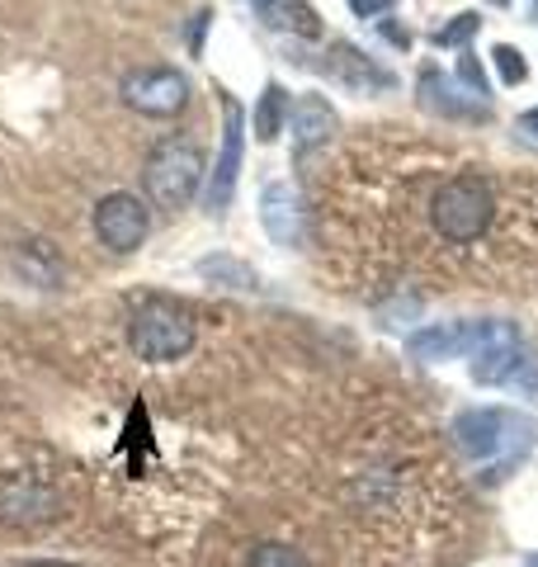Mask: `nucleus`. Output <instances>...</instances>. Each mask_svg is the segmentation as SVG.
<instances>
[{"label": "nucleus", "mask_w": 538, "mask_h": 567, "mask_svg": "<svg viewBox=\"0 0 538 567\" xmlns=\"http://www.w3.org/2000/svg\"><path fill=\"white\" fill-rule=\"evenodd\" d=\"M482 29V14H473V10H463V14H454L444 29H435V48H463L473 39V33Z\"/></svg>", "instance_id": "nucleus-18"}, {"label": "nucleus", "mask_w": 538, "mask_h": 567, "mask_svg": "<svg viewBox=\"0 0 538 567\" xmlns=\"http://www.w3.org/2000/svg\"><path fill=\"white\" fill-rule=\"evenodd\" d=\"M147 233H152V213H147V204H142L137 194L114 189V194H104V199H100V208H95V237L110 246V251L128 256V251H137V246L147 241Z\"/></svg>", "instance_id": "nucleus-7"}, {"label": "nucleus", "mask_w": 538, "mask_h": 567, "mask_svg": "<svg viewBox=\"0 0 538 567\" xmlns=\"http://www.w3.org/2000/svg\"><path fill=\"white\" fill-rule=\"evenodd\" d=\"M289 118H293V156L327 147L331 133H335V110L321 95H302Z\"/></svg>", "instance_id": "nucleus-11"}, {"label": "nucleus", "mask_w": 538, "mask_h": 567, "mask_svg": "<svg viewBox=\"0 0 538 567\" xmlns=\"http://www.w3.org/2000/svg\"><path fill=\"white\" fill-rule=\"evenodd\" d=\"M411 360L421 364H439V360H458L468 350V322H444V327H421L416 336L406 341Z\"/></svg>", "instance_id": "nucleus-13"}, {"label": "nucleus", "mask_w": 538, "mask_h": 567, "mask_svg": "<svg viewBox=\"0 0 538 567\" xmlns=\"http://www.w3.org/2000/svg\"><path fill=\"white\" fill-rule=\"evenodd\" d=\"M421 104L430 114H448V118H487V100H458V85L444 81L435 66L421 71Z\"/></svg>", "instance_id": "nucleus-12"}, {"label": "nucleus", "mask_w": 538, "mask_h": 567, "mask_svg": "<svg viewBox=\"0 0 538 567\" xmlns=\"http://www.w3.org/2000/svg\"><path fill=\"white\" fill-rule=\"evenodd\" d=\"M397 0H350V10L359 14V20H379V14H387Z\"/></svg>", "instance_id": "nucleus-23"}, {"label": "nucleus", "mask_w": 538, "mask_h": 567, "mask_svg": "<svg viewBox=\"0 0 538 567\" xmlns=\"http://www.w3.org/2000/svg\"><path fill=\"white\" fill-rule=\"evenodd\" d=\"M24 567H76V563H62V558H39V563H24Z\"/></svg>", "instance_id": "nucleus-27"}, {"label": "nucleus", "mask_w": 538, "mask_h": 567, "mask_svg": "<svg viewBox=\"0 0 538 567\" xmlns=\"http://www.w3.org/2000/svg\"><path fill=\"white\" fill-rule=\"evenodd\" d=\"M204 185V152L189 137L156 142L147 166H142V189L156 208H189V199Z\"/></svg>", "instance_id": "nucleus-2"}, {"label": "nucleus", "mask_w": 538, "mask_h": 567, "mask_svg": "<svg viewBox=\"0 0 538 567\" xmlns=\"http://www.w3.org/2000/svg\"><path fill=\"white\" fill-rule=\"evenodd\" d=\"M525 567H538V554H529V558H525Z\"/></svg>", "instance_id": "nucleus-28"}, {"label": "nucleus", "mask_w": 538, "mask_h": 567, "mask_svg": "<svg viewBox=\"0 0 538 567\" xmlns=\"http://www.w3.org/2000/svg\"><path fill=\"white\" fill-rule=\"evenodd\" d=\"M208 20H213V14H208V10H199V14H194V24H189V52H199V48H204V33H208Z\"/></svg>", "instance_id": "nucleus-24"}, {"label": "nucleus", "mask_w": 538, "mask_h": 567, "mask_svg": "<svg viewBox=\"0 0 538 567\" xmlns=\"http://www.w3.org/2000/svg\"><path fill=\"white\" fill-rule=\"evenodd\" d=\"M0 516L10 525H43L58 516V487L39 473H14L0 487Z\"/></svg>", "instance_id": "nucleus-9"}, {"label": "nucleus", "mask_w": 538, "mask_h": 567, "mask_svg": "<svg viewBox=\"0 0 538 567\" xmlns=\"http://www.w3.org/2000/svg\"><path fill=\"white\" fill-rule=\"evenodd\" d=\"M241 156H246V114H241L237 100L223 95V152H218V166H213L208 185H204L208 213H223L231 204V189H237V175H241Z\"/></svg>", "instance_id": "nucleus-8"}, {"label": "nucleus", "mask_w": 538, "mask_h": 567, "mask_svg": "<svg viewBox=\"0 0 538 567\" xmlns=\"http://www.w3.org/2000/svg\"><path fill=\"white\" fill-rule=\"evenodd\" d=\"M14 265H20V275H24L29 284H39V289H52V284L62 279L58 251H52L48 241H24L20 251H14Z\"/></svg>", "instance_id": "nucleus-16"}, {"label": "nucleus", "mask_w": 538, "mask_h": 567, "mask_svg": "<svg viewBox=\"0 0 538 567\" xmlns=\"http://www.w3.org/2000/svg\"><path fill=\"white\" fill-rule=\"evenodd\" d=\"M458 81L468 85V91H473L477 100L487 95V71H482V62L473 58V52H463V58H458Z\"/></svg>", "instance_id": "nucleus-22"}, {"label": "nucleus", "mask_w": 538, "mask_h": 567, "mask_svg": "<svg viewBox=\"0 0 538 567\" xmlns=\"http://www.w3.org/2000/svg\"><path fill=\"white\" fill-rule=\"evenodd\" d=\"M250 567H308V563H302V554L289 544H260L256 554H250Z\"/></svg>", "instance_id": "nucleus-19"}, {"label": "nucleus", "mask_w": 538, "mask_h": 567, "mask_svg": "<svg viewBox=\"0 0 538 567\" xmlns=\"http://www.w3.org/2000/svg\"><path fill=\"white\" fill-rule=\"evenodd\" d=\"M519 133H529V137H538V110H529V114H519Z\"/></svg>", "instance_id": "nucleus-26"}, {"label": "nucleus", "mask_w": 538, "mask_h": 567, "mask_svg": "<svg viewBox=\"0 0 538 567\" xmlns=\"http://www.w3.org/2000/svg\"><path fill=\"white\" fill-rule=\"evenodd\" d=\"M435 233L448 241H477L496 218V194L482 175H454L439 194H435Z\"/></svg>", "instance_id": "nucleus-4"}, {"label": "nucleus", "mask_w": 538, "mask_h": 567, "mask_svg": "<svg viewBox=\"0 0 538 567\" xmlns=\"http://www.w3.org/2000/svg\"><path fill=\"white\" fill-rule=\"evenodd\" d=\"M260 223L265 233L279 246H302V233H308V208H302V194L293 185H265L260 194Z\"/></svg>", "instance_id": "nucleus-10"}, {"label": "nucleus", "mask_w": 538, "mask_h": 567, "mask_svg": "<svg viewBox=\"0 0 538 567\" xmlns=\"http://www.w3.org/2000/svg\"><path fill=\"white\" fill-rule=\"evenodd\" d=\"M283 118H289V91H283L279 81H269L265 95H260V110H256V137L275 142L279 128H283Z\"/></svg>", "instance_id": "nucleus-17"}, {"label": "nucleus", "mask_w": 538, "mask_h": 567, "mask_svg": "<svg viewBox=\"0 0 538 567\" xmlns=\"http://www.w3.org/2000/svg\"><path fill=\"white\" fill-rule=\"evenodd\" d=\"M331 76H340L345 85H354V91H392V76L383 66H373L364 52L350 48V43H335L331 48V62H327Z\"/></svg>", "instance_id": "nucleus-14"}, {"label": "nucleus", "mask_w": 538, "mask_h": 567, "mask_svg": "<svg viewBox=\"0 0 538 567\" xmlns=\"http://www.w3.org/2000/svg\"><path fill=\"white\" fill-rule=\"evenodd\" d=\"M492 58H496V71H500V81H506V85H519V81L529 76V62L519 58V52H515L510 43H500V48L492 52Z\"/></svg>", "instance_id": "nucleus-21"}, {"label": "nucleus", "mask_w": 538, "mask_h": 567, "mask_svg": "<svg viewBox=\"0 0 538 567\" xmlns=\"http://www.w3.org/2000/svg\"><path fill=\"white\" fill-rule=\"evenodd\" d=\"M194 317L170 303V298H147L133 317H128V346L137 360L147 364H166V360H179V354L194 350Z\"/></svg>", "instance_id": "nucleus-3"}, {"label": "nucleus", "mask_w": 538, "mask_h": 567, "mask_svg": "<svg viewBox=\"0 0 538 567\" xmlns=\"http://www.w3.org/2000/svg\"><path fill=\"white\" fill-rule=\"evenodd\" d=\"M463 360H468L477 383H510L519 374V364H525V341H519V331L510 322H468Z\"/></svg>", "instance_id": "nucleus-5"}, {"label": "nucleus", "mask_w": 538, "mask_h": 567, "mask_svg": "<svg viewBox=\"0 0 538 567\" xmlns=\"http://www.w3.org/2000/svg\"><path fill=\"white\" fill-rule=\"evenodd\" d=\"M256 14L269 24V29H283V33H298V39H317L321 33V20L308 0H250Z\"/></svg>", "instance_id": "nucleus-15"}, {"label": "nucleus", "mask_w": 538, "mask_h": 567, "mask_svg": "<svg viewBox=\"0 0 538 567\" xmlns=\"http://www.w3.org/2000/svg\"><path fill=\"white\" fill-rule=\"evenodd\" d=\"M448 435H454L458 454L477 468L482 483H500V477L534 450L538 425L529 416L510 412V406H473V412L454 416Z\"/></svg>", "instance_id": "nucleus-1"}, {"label": "nucleus", "mask_w": 538, "mask_h": 567, "mask_svg": "<svg viewBox=\"0 0 538 567\" xmlns=\"http://www.w3.org/2000/svg\"><path fill=\"white\" fill-rule=\"evenodd\" d=\"M199 270L208 275V279H231V284H237V289H250V284H256V275H250L246 270V265H237V260H227V256H213V260H204L199 265Z\"/></svg>", "instance_id": "nucleus-20"}, {"label": "nucleus", "mask_w": 538, "mask_h": 567, "mask_svg": "<svg viewBox=\"0 0 538 567\" xmlns=\"http://www.w3.org/2000/svg\"><path fill=\"white\" fill-rule=\"evenodd\" d=\"M383 33H387V39L397 43V48H411V33H406V29H397V24H383Z\"/></svg>", "instance_id": "nucleus-25"}, {"label": "nucleus", "mask_w": 538, "mask_h": 567, "mask_svg": "<svg viewBox=\"0 0 538 567\" xmlns=\"http://www.w3.org/2000/svg\"><path fill=\"white\" fill-rule=\"evenodd\" d=\"M118 95L128 110L147 114V118H175L189 104V81H185V71H175V66H137L123 76Z\"/></svg>", "instance_id": "nucleus-6"}]
</instances>
